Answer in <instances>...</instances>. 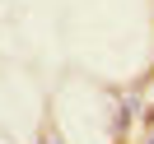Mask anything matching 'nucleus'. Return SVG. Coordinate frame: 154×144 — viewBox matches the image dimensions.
Here are the masks:
<instances>
[{"label":"nucleus","mask_w":154,"mask_h":144,"mask_svg":"<svg viewBox=\"0 0 154 144\" xmlns=\"http://www.w3.org/2000/svg\"><path fill=\"white\" fill-rule=\"evenodd\" d=\"M42 144H66V140H61V135H42Z\"/></svg>","instance_id":"1"},{"label":"nucleus","mask_w":154,"mask_h":144,"mask_svg":"<svg viewBox=\"0 0 154 144\" xmlns=\"http://www.w3.org/2000/svg\"><path fill=\"white\" fill-rule=\"evenodd\" d=\"M145 144H154V130H149V140H145Z\"/></svg>","instance_id":"2"}]
</instances>
